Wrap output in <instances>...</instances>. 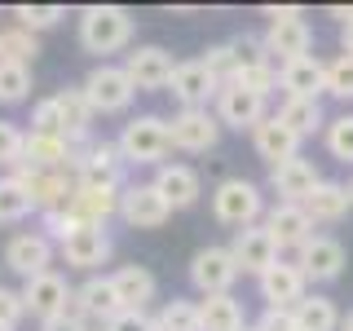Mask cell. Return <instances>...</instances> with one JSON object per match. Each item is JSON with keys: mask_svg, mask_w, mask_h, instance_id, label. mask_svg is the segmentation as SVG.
Returning <instances> with one entry per match:
<instances>
[{"mask_svg": "<svg viewBox=\"0 0 353 331\" xmlns=\"http://www.w3.org/2000/svg\"><path fill=\"white\" fill-rule=\"evenodd\" d=\"M239 279V265L230 257V248H199L190 261V283L199 296H230V287Z\"/></svg>", "mask_w": 353, "mask_h": 331, "instance_id": "obj_10", "label": "cell"}, {"mask_svg": "<svg viewBox=\"0 0 353 331\" xmlns=\"http://www.w3.org/2000/svg\"><path fill=\"white\" fill-rule=\"evenodd\" d=\"M327 150L340 163H353V115H336L327 124Z\"/></svg>", "mask_w": 353, "mask_h": 331, "instance_id": "obj_41", "label": "cell"}, {"mask_svg": "<svg viewBox=\"0 0 353 331\" xmlns=\"http://www.w3.org/2000/svg\"><path fill=\"white\" fill-rule=\"evenodd\" d=\"M230 84L248 88V93H256V97H270L274 88H279V66H274V62H265V66H248V71H239Z\"/></svg>", "mask_w": 353, "mask_h": 331, "instance_id": "obj_39", "label": "cell"}, {"mask_svg": "<svg viewBox=\"0 0 353 331\" xmlns=\"http://www.w3.org/2000/svg\"><path fill=\"white\" fill-rule=\"evenodd\" d=\"M22 137H27V132H22L14 119H0V168H9V172L18 168V159H22Z\"/></svg>", "mask_w": 353, "mask_h": 331, "instance_id": "obj_42", "label": "cell"}, {"mask_svg": "<svg viewBox=\"0 0 353 331\" xmlns=\"http://www.w3.org/2000/svg\"><path fill=\"white\" fill-rule=\"evenodd\" d=\"M18 168L22 172H66V137H58V132H27Z\"/></svg>", "mask_w": 353, "mask_h": 331, "instance_id": "obj_22", "label": "cell"}, {"mask_svg": "<svg viewBox=\"0 0 353 331\" xmlns=\"http://www.w3.org/2000/svg\"><path fill=\"white\" fill-rule=\"evenodd\" d=\"M216 124L221 128H234V132H243V128H256L261 119H265V97H256V93H248V88H239V84H221L216 88Z\"/></svg>", "mask_w": 353, "mask_h": 331, "instance_id": "obj_15", "label": "cell"}, {"mask_svg": "<svg viewBox=\"0 0 353 331\" xmlns=\"http://www.w3.org/2000/svg\"><path fill=\"white\" fill-rule=\"evenodd\" d=\"M270 18V31H265V53H279L283 62H296L309 53L314 44V31H309L305 14L296 5H283V9H265Z\"/></svg>", "mask_w": 353, "mask_h": 331, "instance_id": "obj_5", "label": "cell"}, {"mask_svg": "<svg viewBox=\"0 0 353 331\" xmlns=\"http://www.w3.org/2000/svg\"><path fill=\"white\" fill-rule=\"evenodd\" d=\"M323 80H327V62H318L314 53H305L296 62H283V71H279V84L287 88V97H314L318 102Z\"/></svg>", "mask_w": 353, "mask_h": 331, "instance_id": "obj_27", "label": "cell"}, {"mask_svg": "<svg viewBox=\"0 0 353 331\" xmlns=\"http://www.w3.org/2000/svg\"><path fill=\"white\" fill-rule=\"evenodd\" d=\"M296 252H301V257H296L292 265L305 274V283H309V279H314V283H336L340 274H345V265H349L345 243L331 239V234H314V239H305Z\"/></svg>", "mask_w": 353, "mask_h": 331, "instance_id": "obj_6", "label": "cell"}, {"mask_svg": "<svg viewBox=\"0 0 353 331\" xmlns=\"http://www.w3.org/2000/svg\"><path fill=\"white\" fill-rule=\"evenodd\" d=\"M58 257L71 265V270H84V274H93V270H102V265L110 261V252H115V243H110L106 234V225H80L75 234H66L58 248Z\"/></svg>", "mask_w": 353, "mask_h": 331, "instance_id": "obj_8", "label": "cell"}, {"mask_svg": "<svg viewBox=\"0 0 353 331\" xmlns=\"http://www.w3.org/2000/svg\"><path fill=\"white\" fill-rule=\"evenodd\" d=\"M102 331H154V318H150V314H132V309H124V314H115Z\"/></svg>", "mask_w": 353, "mask_h": 331, "instance_id": "obj_46", "label": "cell"}, {"mask_svg": "<svg viewBox=\"0 0 353 331\" xmlns=\"http://www.w3.org/2000/svg\"><path fill=\"white\" fill-rule=\"evenodd\" d=\"M252 141H256V154L270 163V168L283 163V159H296V150H301V137H296L279 115H265L261 124L252 128Z\"/></svg>", "mask_w": 353, "mask_h": 331, "instance_id": "obj_25", "label": "cell"}, {"mask_svg": "<svg viewBox=\"0 0 353 331\" xmlns=\"http://www.w3.org/2000/svg\"><path fill=\"white\" fill-rule=\"evenodd\" d=\"M230 257H234L239 274H256V279H261V274L279 261V248H274V239L265 234V225H248V230H234Z\"/></svg>", "mask_w": 353, "mask_h": 331, "instance_id": "obj_18", "label": "cell"}, {"mask_svg": "<svg viewBox=\"0 0 353 331\" xmlns=\"http://www.w3.org/2000/svg\"><path fill=\"white\" fill-rule=\"evenodd\" d=\"M115 150H119L124 163H154V168H159L163 154L172 150L168 146V119H159V115L128 119V124L119 128V137H115Z\"/></svg>", "mask_w": 353, "mask_h": 331, "instance_id": "obj_2", "label": "cell"}, {"mask_svg": "<svg viewBox=\"0 0 353 331\" xmlns=\"http://www.w3.org/2000/svg\"><path fill=\"white\" fill-rule=\"evenodd\" d=\"M340 331H353V314H349V318H340Z\"/></svg>", "mask_w": 353, "mask_h": 331, "instance_id": "obj_51", "label": "cell"}, {"mask_svg": "<svg viewBox=\"0 0 353 331\" xmlns=\"http://www.w3.org/2000/svg\"><path fill=\"white\" fill-rule=\"evenodd\" d=\"M71 314L80 318L84 327H88V318L106 327L115 314H124V305H119V296H115V283H110V274H93L88 283L75 287V292H71Z\"/></svg>", "mask_w": 353, "mask_h": 331, "instance_id": "obj_13", "label": "cell"}, {"mask_svg": "<svg viewBox=\"0 0 353 331\" xmlns=\"http://www.w3.org/2000/svg\"><path fill=\"white\" fill-rule=\"evenodd\" d=\"M154 327H159V331H199V305L172 296V301L154 314Z\"/></svg>", "mask_w": 353, "mask_h": 331, "instance_id": "obj_36", "label": "cell"}, {"mask_svg": "<svg viewBox=\"0 0 353 331\" xmlns=\"http://www.w3.org/2000/svg\"><path fill=\"white\" fill-rule=\"evenodd\" d=\"M252 331H296V323H292V309H265V314H261V323L252 327Z\"/></svg>", "mask_w": 353, "mask_h": 331, "instance_id": "obj_47", "label": "cell"}, {"mask_svg": "<svg viewBox=\"0 0 353 331\" xmlns=\"http://www.w3.org/2000/svg\"><path fill=\"white\" fill-rule=\"evenodd\" d=\"M36 208H31L27 190H22V181L14 172L0 177V225H18V221H27Z\"/></svg>", "mask_w": 353, "mask_h": 331, "instance_id": "obj_33", "label": "cell"}, {"mask_svg": "<svg viewBox=\"0 0 353 331\" xmlns=\"http://www.w3.org/2000/svg\"><path fill=\"white\" fill-rule=\"evenodd\" d=\"M132 230H159L168 225L172 208L159 199V190H154L150 181H132V185H119V212Z\"/></svg>", "mask_w": 353, "mask_h": 331, "instance_id": "obj_9", "label": "cell"}, {"mask_svg": "<svg viewBox=\"0 0 353 331\" xmlns=\"http://www.w3.org/2000/svg\"><path fill=\"white\" fill-rule=\"evenodd\" d=\"M110 283H115L119 305L132 309V314H146V305L154 301V292H159V283H154V274L146 265H119V270L110 274Z\"/></svg>", "mask_w": 353, "mask_h": 331, "instance_id": "obj_26", "label": "cell"}, {"mask_svg": "<svg viewBox=\"0 0 353 331\" xmlns=\"http://www.w3.org/2000/svg\"><path fill=\"white\" fill-rule=\"evenodd\" d=\"M80 93H84V102L93 115H119V110H128L132 106V97H137V88L128 84V75H124V66H93L88 71V80L80 84Z\"/></svg>", "mask_w": 353, "mask_h": 331, "instance_id": "obj_4", "label": "cell"}, {"mask_svg": "<svg viewBox=\"0 0 353 331\" xmlns=\"http://www.w3.org/2000/svg\"><path fill=\"white\" fill-rule=\"evenodd\" d=\"M301 208H305V217L314 221V225H318V221H327V225H331V221H345L353 203H349V190L340 181H318L314 190L305 194Z\"/></svg>", "mask_w": 353, "mask_h": 331, "instance_id": "obj_29", "label": "cell"}, {"mask_svg": "<svg viewBox=\"0 0 353 331\" xmlns=\"http://www.w3.org/2000/svg\"><path fill=\"white\" fill-rule=\"evenodd\" d=\"M172 53L159 49V44H141V49H132L124 58V75L128 84L137 88V93H159V88H168L172 80Z\"/></svg>", "mask_w": 353, "mask_h": 331, "instance_id": "obj_12", "label": "cell"}, {"mask_svg": "<svg viewBox=\"0 0 353 331\" xmlns=\"http://www.w3.org/2000/svg\"><path fill=\"white\" fill-rule=\"evenodd\" d=\"M71 292H75V287L66 283L58 270H49V274H36V279H27L18 296H22V309H27L31 318L49 323V318H58V314H71Z\"/></svg>", "mask_w": 353, "mask_h": 331, "instance_id": "obj_7", "label": "cell"}, {"mask_svg": "<svg viewBox=\"0 0 353 331\" xmlns=\"http://www.w3.org/2000/svg\"><path fill=\"white\" fill-rule=\"evenodd\" d=\"M345 190H349V203H353V181H349V185H345Z\"/></svg>", "mask_w": 353, "mask_h": 331, "instance_id": "obj_52", "label": "cell"}, {"mask_svg": "<svg viewBox=\"0 0 353 331\" xmlns=\"http://www.w3.org/2000/svg\"><path fill=\"white\" fill-rule=\"evenodd\" d=\"M40 331H88L75 314H58V318H49V323H40Z\"/></svg>", "mask_w": 353, "mask_h": 331, "instance_id": "obj_48", "label": "cell"}, {"mask_svg": "<svg viewBox=\"0 0 353 331\" xmlns=\"http://www.w3.org/2000/svg\"><path fill=\"white\" fill-rule=\"evenodd\" d=\"M225 49H230V58H234V75L239 71H248V66H265L270 62V53H265V40L261 36H234V40H225Z\"/></svg>", "mask_w": 353, "mask_h": 331, "instance_id": "obj_38", "label": "cell"}, {"mask_svg": "<svg viewBox=\"0 0 353 331\" xmlns=\"http://www.w3.org/2000/svg\"><path fill=\"white\" fill-rule=\"evenodd\" d=\"M340 44H345V53L353 58V22H345V27H340Z\"/></svg>", "mask_w": 353, "mask_h": 331, "instance_id": "obj_49", "label": "cell"}, {"mask_svg": "<svg viewBox=\"0 0 353 331\" xmlns=\"http://www.w3.org/2000/svg\"><path fill=\"white\" fill-rule=\"evenodd\" d=\"M265 234L274 239V248H301L305 239H314V221L305 217V208L301 203H274L270 212H265Z\"/></svg>", "mask_w": 353, "mask_h": 331, "instance_id": "obj_20", "label": "cell"}, {"mask_svg": "<svg viewBox=\"0 0 353 331\" xmlns=\"http://www.w3.org/2000/svg\"><path fill=\"white\" fill-rule=\"evenodd\" d=\"M331 18H340V27H345V22H353V5L345 9V5H331Z\"/></svg>", "mask_w": 353, "mask_h": 331, "instance_id": "obj_50", "label": "cell"}, {"mask_svg": "<svg viewBox=\"0 0 353 331\" xmlns=\"http://www.w3.org/2000/svg\"><path fill=\"white\" fill-rule=\"evenodd\" d=\"M296 331H340V309L327 296H305L301 305H292Z\"/></svg>", "mask_w": 353, "mask_h": 331, "instance_id": "obj_31", "label": "cell"}, {"mask_svg": "<svg viewBox=\"0 0 353 331\" xmlns=\"http://www.w3.org/2000/svg\"><path fill=\"white\" fill-rule=\"evenodd\" d=\"M199 62L208 66V75H212L216 84H230V80H234V58H230V49H225V44H212V49H208Z\"/></svg>", "mask_w": 353, "mask_h": 331, "instance_id": "obj_43", "label": "cell"}, {"mask_svg": "<svg viewBox=\"0 0 353 331\" xmlns=\"http://www.w3.org/2000/svg\"><path fill=\"white\" fill-rule=\"evenodd\" d=\"M40 53V40L22 27H5L0 31V62H18V66H31Z\"/></svg>", "mask_w": 353, "mask_h": 331, "instance_id": "obj_34", "label": "cell"}, {"mask_svg": "<svg viewBox=\"0 0 353 331\" xmlns=\"http://www.w3.org/2000/svg\"><path fill=\"white\" fill-rule=\"evenodd\" d=\"M22 318H27V309H22V296L9 292V287H0V331H18Z\"/></svg>", "mask_w": 353, "mask_h": 331, "instance_id": "obj_44", "label": "cell"}, {"mask_svg": "<svg viewBox=\"0 0 353 331\" xmlns=\"http://www.w3.org/2000/svg\"><path fill=\"white\" fill-rule=\"evenodd\" d=\"M212 212L221 225H234V230H248L265 217V194L256 181L248 177H225V181L212 190Z\"/></svg>", "mask_w": 353, "mask_h": 331, "instance_id": "obj_3", "label": "cell"}, {"mask_svg": "<svg viewBox=\"0 0 353 331\" xmlns=\"http://www.w3.org/2000/svg\"><path fill=\"white\" fill-rule=\"evenodd\" d=\"M154 331H159V327H154Z\"/></svg>", "mask_w": 353, "mask_h": 331, "instance_id": "obj_54", "label": "cell"}, {"mask_svg": "<svg viewBox=\"0 0 353 331\" xmlns=\"http://www.w3.org/2000/svg\"><path fill=\"white\" fill-rule=\"evenodd\" d=\"M66 212H75L84 225H106V221L119 212V190H115V185L75 181L71 185V199H66Z\"/></svg>", "mask_w": 353, "mask_h": 331, "instance_id": "obj_19", "label": "cell"}, {"mask_svg": "<svg viewBox=\"0 0 353 331\" xmlns=\"http://www.w3.org/2000/svg\"><path fill=\"white\" fill-rule=\"evenodd\" d=\"M168 88H172V97L181 102V110H208V102L216 97V80L208 75V66L203 62H176L172 66V80H168Z\"/></svg>", "mask_w": 353, "mask_h": 331, "instance_id": "obj_16", "label": "cell"}, {"mask_svg": "<svg viewBox=\"0 0 353 331\" xmlns=\"http://www.w3.org/2000/svg\"><path fill=\"white\" fill-rule=\"evenodd\" d=\"M279 119L296 132V137H309V132L323 128V106H318L314 97H287L279 106Z\"/></svg>", "mask_w": 353, "mask_h": 331, "instance_id": "obj_32", "label": "cell"}, {"mask_svg": "<svg viewBox=\"0 0 353 331\" xmlns=\"http://www.w3.org/2000/svg\"><path fill=\"white\" fill-rule=\"evenodd\" d=\"M5 270H14L22 283L36 279V274H49L53 270V243L40 234V230H22L5 243Z\"/></svg>", "mask_w": 353, "mask_h": 331, "instance_id": "obj_11", "label": "cell"}, {"mask_svg": "<svg viewBox=\"0 0 353 331\" xmlns=\"http://www.w3.org/2000/svg\"><path fill=\"white\" fill-rule=\"evenodd\" d=\"M31 97V66L0 62V106H18Z\"/></svg>", "mask_w": 353, "mask_h": 331, "instance_id": "obj_35", "label": "cell"}, {"mask_svg": "<svg viewBox=\"0 0 353 331\" xmlns=\"http://www.w3.org/2000/svg\"><path fill=\"white\" fill-rule=\"evenodd\" d=\"M58 128L62 124H58V102H53V97H44V102L31 106V132H58Z\"/></svg>", "mask_w": 353, "mask_h": 331, "instance_id": "obj_45", "label": "cell"}, {"mask_svg": "<svg viewBox=\"0 0 353 331\" xmlns=\"http://www.w3.org/2000/svg\"><path fill=\"white\" fill-rule=\"evenodd\" d=\"M261 296H265L270 309H292V305H301L309 296V283L292 261H274L270 270L261 274Z\"/></svg>", "mask_w": 353, "mask_h": 331, "instance_id": "obj_17", "label": "cell"}, {"mask_svg": "<svg viewBox=\"0 0 353 331\" xmlns=\"http://www.w3.org/2000/svg\"><path fill=\"white\" fill-rule=\"evenodd\" d=\"M323 93H331V97H353V58L349 53H340L336 62H327V80H323Z\"/></svg>", "mask_w": 353, "mask_h": 331, "instance_id": "obj_40", "label": "cell"}, {"mask_svg": "<svg viewBox=\"0 0 353 331\" xmlns=\"http://www.w3.org/2000/svg\"><path fill=\"white\" fill-rule=\"evenodd\" d=\"M66 18V9L62 5H14V27L22 31H49V27H58V22Z\"/></svg>", "mask_w": 353, "mask_h": 331, "instance_id": "obj_37", "label": "cell"}, {"mask_svg": "<svg viewBox=\"0 0 353 331\" xmlns=\"http://www.w3.org/2000/svg\"><path fill=\"white\" fill-rule=\"evenodd\" d=\"M53 102H58V132L66 141H84V137H93V110H88V102H84V93H80V84L75 88H58L53 93Z\"/></svg>", "mask_w": 353, "mask_h": 331, "instance_id": "obj_28", "label": "cell"}, {"mask_svg": "<svg viewBox=\"0 0 353 331\" xmlns=\"http://www.w3.org/2000/svg\"><path fill=\"white\" fill-rule=\"evenodd\" d=\"M243 331H252V327H243Z\"/></svg>", "mask_w": 353, "mask_h": 331, "instance_id": "obj_53", "label": "cell"}, {"mask_svg": "<svg viewBox=\"0 0 353 331\" xmlns=\"http://www.w3.org/2000/svg\"><path fill=\"white\" fill-rule=\"evenodd\" d=\"M318 181H323V177H318V168H314L309 159H301V154H296V159H283V163H274V168H270V185L283 194L279 203H305V194L314 190Z\"/></svg>", "mask_w": 353, "mask_h": 331, "instance_id": "obj_24", "label": "cell"}, {"mask_svg": "<svg viewBox=\"0 0 353 331\" xmlns=\"http://www.w3.org/2000/svg\"><path fill=\"white\" fill-rule=\"evenodd\" d=\"M221 141V124L212 110H181L168 119V146L185 150V154H203Z\"/></svg>", "mask_w": 353, "mask_h": 331, "instance_id": "obj_14", "label": "cell"}, {"mask_svg": "<svg viewBox=\"0 0 353 331\" xmlns=\"http://www.w3.org/2000/svg\"><path fill=\"white\" fill-rule=\"evenodd\" d=\"M132 31H137V22L124 5H88L80 14V44L84 53H97V58L128 49Z\"/></svg>", "mask_w": 353, "mask_h": 331, "instance_id": "obj_1", "label": "cell"}, {"mask_svg": "<svg viewBox=\"0 0 353 331\" xmlns=\"http://www.w3.org/2000/svg\"><path fill=\"white\" fill-rule=\"evenodd\" d=\"M154 190H159V199L172 208H194L199 194H203V181H199L194 168H185V163H159V172H154Z\"/></svg>", "mask_w": 353, "mask_h": 331, "instance_id": "obj_21", "label": "cell"}, {"mask_svg": "<svg viewBox=\"0 0 353 331\" xmlns=\"http://www.w3.org/2000/svg\"><path fill=\"white\" fill-rule=\"evenodd\" d=\"M199 305V331H243L248 318H243V305L234 296H203Z\"/></svg>", "mask_w": 353, "mask_h": 331, "instance_id": "obj_30", "label": "cell"}, {"mask_svg": "<svg viewBox=\"0 0 353 331\" xmlns=\"http://www.w3.org/2000/svg\"><path fill=\"white\" fill-rule=\"evenodd\" d=\"M18 181H22V190H27L31 199V208L44 217V212H58V208H66V199H71V177L66 172H14Z\"/></svg>", "mask_w": 353, "mask_h": 331, "instance_id": "obj_23", "label": "cell"}]
</instances>
